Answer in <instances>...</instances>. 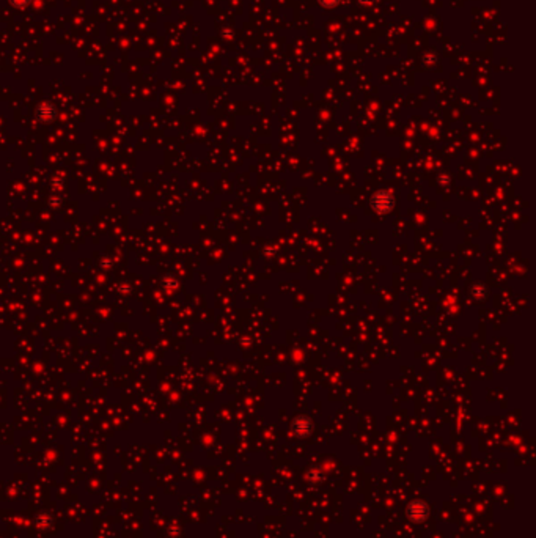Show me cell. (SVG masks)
Returning <instances> with one entry per match:
<instances>
[{"label": "cell", "instance_id": "1", "mask_svg": "<svg viewBox=\"0 0 536 538\" xmlns=\"http://www.w3.org/2000/svg\"><path fill=\"white\" fill-rule=\"evenodd\" d=\"M428 513V507L420 502V500H415V502L409 507V518L415 519V521H421L426 518Z\"/></svg>", "mask_w": 536, "mask_h": 538}, {"label": "cell", "instance_id": "2", "mask_svg": "<svg viewBox=\"0 0 536 538\" xmlns=\"http://www.w3.org/2000/svg\"><path fill=\"white\" fill-rule=\"evenodd\" d=\"M319 2H321L324 6H334V5H337V3L340 2V0H319Z\"/></svg>", "mask_w": 536, "mask_h": 538}]
</instances>
